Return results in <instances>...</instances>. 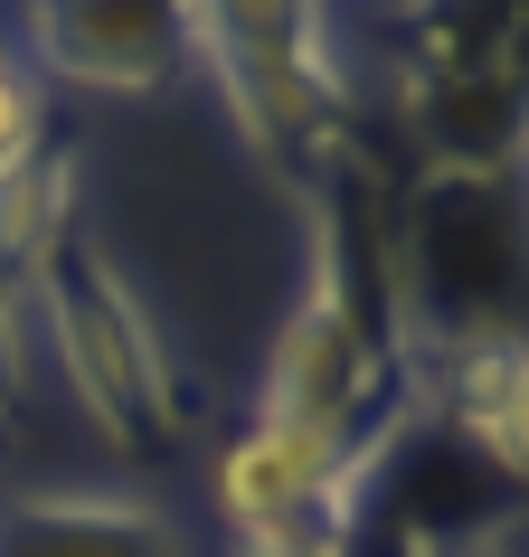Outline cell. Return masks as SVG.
<instances>
[{
  "label": "cell",
  "mask_w": 529,
  "mask_h": 557,
  "mask_svg": "<svg viewBox=\"0 0 529 557\" xmlns=\"http://www.w3.org/2000/svg\"><path fill=\"white\" fill-rule=\"evenodd\" d=\"M180 29H189V58L227 95L236 143L303 208L369 151L341 48H331V0H180Z\"/></svg>",
  "instance_id": "obj_1"
},
{
  "label": "cell",
  "mask_w": 529,
  "mask_h": 557,
  "mask_svg": "<svg viewBox=\"0 0 529 557\" xmlns=\"http://www.w3.org/2000/svg\"><path fill=\"white\" fill-rule=\"evenodd\" d=\"M397 331L407 359L529 331V171L426 161L397 189Z\"/></svg>",
  "instance_id": "obj_2"
},
{
  "label": "cell",
  "mask_w": 529,
  "mask_h": 557,
  "mask_svg": "<svg viewBox=\"0 0 529 557\" xmlns=\"http://www.w3.org/2000/svg\"><path fill=\"white\" fill-rule=\"evenodd\" d=\"M29 312H38V331H48V350H58V369H66V387H76L95 435L114 454H133V463L171 454V435H180L171 350H161L143 294L114 274V256L86 227L29 274Z\"/></svg>",
  "instance_id": "obj_3"
},
{
  "label": "cell",
  "mask_w": 529,
  "mask_h": 557,
  "mask_svg": "<svg viewBox=\"0 0 529 557\" xmlns=\"http://www.w3.org/2000/svg\"><path fill=\"white\" fill-rule=\"evenodd\" d=\"M387 454L397 444H341V435H312V425H284V416H246L208 472V500H218L236 548L350 539Z\"/></svg>",
  "instance_id": "obj_4"
},
{
  "label": "cell",
  "mask_w": 529,
  "mask_h": 557,
  "mask_svg": "<svg viewBox=\"0 0 529 557\" xmlns=\"http://www.w3.org/2000/svg\"><path fill=\"white\" fill-rule=\"evenodd\" d=\"M180 66V0H29V76H58L76 95H151Z\"/></svg>",
  "instance_id": "obj_5"
},
{
  "label": "cell",
  "mask_w": 529,
  "mask_h": 557,
  "mask_svg": "<svg viewBox=\"0 0 529 557\" xmlns=\"http://www.w3.org/2000/svg\"><path fill=\"white\" fill-rule=\"evenodd\" d=\"M426 397L444 416V444H464L492 482H529V331L520 341H464L416 359Z\"/></svg>",
  "instance_id": "obj_6"
},
{
  "label": "cell",
  "mask_w": 529,
  "mask_h": 557,
  "mask_svg": "<svg viewBox=\"0 0 529 557\" xmlns=\"http://www.w3.org/2000/svg\"><path fill=\"white\" fill-rule=\"evenodd\" d=\"M0 557H180V529L123 492H29L0 510Z\"/></svg>",
  "instance_id": "obj_7"
},
{
  "label": "cell",
  "mask_w": 529,
  "mask_h": 557,
  "mask_svg": "<svg viewBox=\"0 0 529 557\" xmlns=\"http://www.w3.org/2000/svg\"><path fill=\"white\" fill-rule=\"evenodd\" d=\"M76 236V151L58 133H38L20 171H0V284L29 294V274Z\"/></svg>",
  "instance_id": "obj_8"
},
{
  "label": "cell",
  "mask_w": 529,
  "mask_h": 557,
  "mask_svg": "<svg viewBox=\"0 0 529 557\" xmlns=\"http://www.w3.org/2000/svg\"><path fill=\"white\" fill-rule=\"evenodd\" d=\"M38 133H48V123H38V76H29V58L0 38V171H20L38 151Z\"/></svg>",
  "instance_id": "obj_9"
},
{
  "label": "cell",
  "mask_w": 529,
  "mask_h": 557,
  "mask_svg": "<svg viewBox=\"0 0 529 557\" xmlns=\"http://www.w3.org/2000/svg\"><path fill=\"white\" fill-rule=\"evenodd\" d=\"M236 557H359L350 539H303V548H236Z\"/></svg>",
  "instance_id": "obj_10"
},
{
  "label": "cell",
  "mask_w": 529,
  "mask_h": 557,
  "mask_svg": "<svg viewBox=\"0 0 529 557\" xmlns=\"http://www.w3.org/2000/svg\"><path fill=\"white\" fill-rule=\"evenodd\" d=\"M464 557H501V548H464Z\"/></svg>",
  "instance_id": "obj_11"
},
{
  "label": "cell",
  "mask_w": 529,
  "mask_h": 557,
  "mask_svg": "<svg viewBox=\"0 0 529 557\" xmlns=\"http://www.w3.org/2000/svg\"><path fill=\"white\" fill-rule=\"evenodd\" d=\"M520 171H529V161H520Z\"/></svg>",
  "instance_id": "obj_12"
},
{
  "label": "cell",
  "mask_w": 529,
  "mask_h": 557,
  "mask_svg": "<svg viewBox=\"0 0 529 557\" xmlns=\"http://www.w3.org/2000/svg\"><path fill=\"white\" fill-rule=\"evenodd\" d=\"M407 10H416V0H407Z\"/></svg>",
  "instance_id": "obj_13"
}]
</instances>
